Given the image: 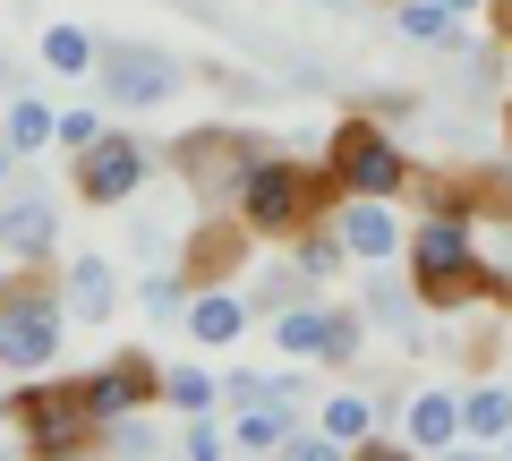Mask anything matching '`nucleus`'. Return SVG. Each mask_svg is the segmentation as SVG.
I'll return each instance as SVG.
<instances>
[{
  "mask_svg": "<svg viewBox=\"0 0 512 461\" xmlns=\"http://www.w3.org/2000/svg\"><path fill=\"white\" fill-rule=\"evenodd\" d=\"M231 205H239V222H248L256 240L291 248L299 231H316L342 205V180H333V163H291L282 146H256L239 188H231Z\"/></svg>",
  "mask_w": 512,
  "mask_h": 461,
  "instance_id": "1",
  "label": "nucleus"
},
{
  "mask_svg": "<svg viewBox=\"0 0 512 461\" xmlns=\"http://www.w3.org/2000/svg\"><path fill=\"white\" fill-rule=\"evenodd\" d=\"M410 291L436 316H461V308H478V299H512V282L487 274L470 214H419L410 222Z\"/></svg>",
  "mask_w": 512,
  "mask_h": 461,
  "instance_id": "2",
  "label": "nucleus"
},
{
  "mask_svg": "<svg viewBox=\"0 0 512 461\" xmlns=\"http://www.w3.org/2000/svg\"><path fill=\"white\" fill-rule=\"evenodd\" d=\"M0 419L18 427L26 453H43V461H69V453H94L103 444V419H94L77 376H18V393L0 402Z\"/></svg>",
  "mask_w": 512,
  "mask_h": 461,
  "instance_id": "3",
  "label": "nucleus"
},
{
  "mask_svg": "<svg viewBox=\"0 0 512 461\" xmlns=\"http://www.w3.org/2000/svg\"><path fill=\"white\" fill-rule=\"evenodd\" d=\"M325 163H333V180H342V197H410V180H419L376 111H359V120H342V129L325 137Z\"/></svg>",
  "mask_w": 512,
  "mask_h": 461,
  "instance_id": "4",
  "label": "nucleus"
},
{
  "mask_svg": "<svg viewBox=\"0 0 512 461\" xmlns=\"http://www.w3.org/2000/svg\"><path fill=\"white\" fill-rule=\"evenodd\" d=\"M163 171V154L146 146L137 129H103L86 154H69V180L86 205H128V197H146V180Z\"/></svg>",
  "mask_w": 512,
  "mask_h": 461,
  "instance_id": "5",
  "label": "nucleus"
},
{
  "mask_svg": "<svg viewBox=\"0 0 512 461\" xmlns=\"http://www.w3.org/2000/svg\"><path fill=\"white\" fill-rule=\"evenodd\" d=\"M94 94H103L111 111H163L171 94H180V60L154 52V43H103Z\"/></svg>",
  "mask_w": 512,
  "mask_h": 461,
  "instance_id": "6",
  "label": "nucleus"
},
{
  "mask_svg": "<svg viewBox=\"0 0 512 461\" xmlns=\"http://www.w3.org/2000/svg\"><path fill=\"white\" fill-rule=\"evenodd\" d=\"M256 146H265V137H239V129H188V137H171V146H163V163L180 171V180L197 188L205 205H214V197H231V188H239V171H248Z\"/></svg>",
  "mask_w": 512,
  "mask_h": 461,
  "instance_id": "7",
  "label": "nucleus"
},
{
  "mask_svg": "<svg viewBox=\"0 0 512 461\" xmlns=\"http://www.w3.org/2000/svg\"><path fill=\"white\" fill-rule=\"evenodd\" d=\"M163 359H146V351H111L103 368H86L77 385H86V402H94V419L103 427H120V419H137L146 402H163Z\"/></svg>",
  "mask_w": 512,
  "mask_h": 461,
  "instance_id": "8",
  "label": "nucleus"
},
{
  "mask_svg": "<svg viewBox=\"0 0 512 461\" xmlns=\"http://www.w3.org/2000/svg\"><path fill=\"white\" fill-rule=\"evenodd\" d=\"M0 257H18V265H52L60 257V214L43 188H9L0 197Z\"/></svg>",
  "mask_w": 512,
  "mask_h": 461,
  "instance_id": "9",
  "label": "nucleus"
},
{
  "mask_svg": "<svg viewBox=\"0 0 512 461\" xmlns=\"http://www.w3.org/2000/svg\"><path fill=\"white\" fill-rule=\"evenodd\" d=\"M333 222H342V240H350V257H359V265H393L410 248V231L393 222V197H342V205H333Z\"/></svg>",
  "mask_w": 512,
  "mask_h": 461,
  "instance_id": "10",
  "label": "nucleus"
},
{
  "mask_svg": "<svg viewBox=\"0 0 512 461\" xmlns=\"http://www.w3.org/2000/svg\"><path fill=\"white\" fill-rule=\"evenodd\" d=\"M248 248H256L248 222H214V214H205L197 231H188V248H180V274L197 282V291H205V282H231L239 265H248Z\"/></svg>",
  "mask_w": 512,
  "mask_h": 461,
  "instance_id": "11",
  "label": "nucleus"
},
{
  "mask_svg": "<svg viewBox=\"0 0 512 461\" xmlns=\"http://www.w3.org/2000/svg\"><path fill=\"white\" fill-rule=\"evenodd\" d=\"M248 299L231 291V282H205L197 299H188V342H197V351H231L239 333H248Z\"/></svg>",
  "mask_w": 512,
  "mask_h": 461,
  "instance_id": "12",
  "label": "nucleus"
},
{
  "mask_svg": "<svg viewBox=\"0 0 512 461\" xmlns=\"http://www.w3.org/2000/svg\"><path fill=\"white\" fill-rule=\"evenodd\" d=\"M60 291H69L77 325H103V316L120 308V265H111V257H69V265H60Z\"/></svg>",
  "mask_w": 512,
  "mask_h": 461,
  "instance_id": "13",
  "label": "nucleus"
},
{
  "mask_svg": "<svg viewBox=\"0 0 512 461\" xmlns=\"http://www.w3.org/2000/svg\"><path fill=\"white\" fill-rule=\"evenodd\" d=\"M402 436H410V453H453V444H461V393H444V385L410 393Z\"/></svg>",
  "mask_w": 512,
  "mask_h": 461,
  "instance_id": "14",
  "label": "nucleus"
},
{
  "mask_svg": "<svg viewBox=\"0 0 512 461\" xmlns=\"http://www.w3.org/2000/svg\"><path fill=\"white\" fill-rule=\"evenodd\" d=\"M393 26H402L410 43H427V52H461V43H478L470 18L444 9V0H393Z\"/></svg>",
  "mask_w": 512,
  "mask_h": 461,
  "instance_id": "15",
  "label": "nucleus"
},
{
  "mask_svg": "<svg viewBox=\"0 0 512 461\" xmlns=\"http://www.w3.org/2000/svg\"><path fill=\"white\" fill-rule=\"evenodd\" d=\"M291 427H299L291 402H239V419H231V453H265V461H274L282 444H291Z\"/></svg>",
  "mask_w": 512,
  "mask_h": 461,
  "instance_id": "16",
  "label": "nucleus"
},
{
  "mask_svg": "<svg viewBox=\"0 0 512 461\" xmlns=\"http://www.w3.org/2000/svg\"><path fill=\"white\" fill-rule=\"evenodd\" d=\"M419 308H427V299H419V291H402V282H393V274H376V282H367V316H376V325L393 333L402 351H419V342H427Z\"/></svg>",
  "mask_w": 512,
  "mask_h": 461,
  "instance_id": "17",
  "label": "nucleus"
},
{
  "mask_svg": "<svg viewBox=\"0 0 512 461\" xmlns=\"http://www.w3.org/2000/svg\"><path fill=\"white\" fill-rule=\"evenodd\" d=\"M0 129H9V146H18V154H43V146H52V137H60V111L52 103H43V94H9V103H0Z\"/></svg>",
  "mask_w": 512,
  "mask_h": 461,
  "instance_id": "18",
  "label": "nucleus"
},
{
  "mask_svg": "<svg viewBox=\"0 0 512 461\" xmlns=\"http://www.w3.org/2000/svg\"><path fill=\"white\" fill-rule=\"evenodd\" d=\"M325 299H291V308H274V351H291V359H316L325 351Z\"/></svg>",
  "mask_w": 512,
  "mask_h": 461,
  "instance_id": "19",
  "label": "nucleus"
},
{
  "mask_svg": "<svg viewBox=\"0 0 512 461\" xmlns=\"http://www.w3.org/2000/svg\"><path fill=\"white\" fill-rule=\"evenodd\" d=\"M461 436L504 444L512 436V385H470V393H461Z\"/></svg>",
  "mask_w": 512,
  "mask_h": 461,
  "instance_id": "20",
  "label": "nucleus"
},
{
  "mask_svg": "<svg viewBox=\"0 0 512 461\" xmlns=\"http://www.w3.org/2000/svg\"><path fill=\"white\" fill-rule=\"evenodd\" d=\"M43 69L52 77H94L103 69V43H94L86 26H43Z\"/></svg>",
  "mask_w": 512,
  "mask_h": 461,
  "instance_id": "21",
  "label": "nucleus"
},
{
  "mask_svg": "<svg viewBox=\"0 0 512 461\" xmlns=\"http://www.w3.org/2000/svg\"><path fill=\"white\" fill-rule=\"evenodd\" d=\"M316 427H325V436L342 444V453H359V444H367V427H376V402H367V393H333V402L316 410Z\"/></svg>",
  "mask_w": 512,
  "mask_h": 461,
  "instance_id": "22",
  "label": "nucleus"
},
{
  "mask_svg": "<svg viewBox=\"0 0 512 461\" xmlns=\"http://www.w3.org/2000/svg\"><path fill=\"white\" fill-rule=\"evenodd\" d=\"M308 282H316V274H308L299 257H291V265L274 257L265 274H256V299H248V308H256V316H274V308H291V299H308Z\"/></svg>",
  "mask_w": 512,
  "mask_h": 461,
  "instance_id": "23",
  "label": "nucleus"
},
{
  "mask_svg": "<svg viewBox=\"0 0 512 461\" xmlns=\"http://www.w3.org/2000/svg\"><path fill=\"white\" fill-rule=\"evenodd\" d=\"M137 299H146L154 325H188V299H197V282H188V274H146V282H137Z\"/></svg>",
  "mask_w": 512,
  "mask_h": 461,
  "instance_id": "24",
  "label": "nucleus"
},
{
  "mask_svg": "<svg viewBox=\"0 0 512 461\" xmlns=\"http://www.w3.org/2000/svg\"><path fill=\"white\" fill-rule=\"evenodd\" d=\"M291 248H299V265H308L316 282H333L342 265H359V257H350V240H342V222H333V231H299Z\"/></svg>",
  "mask_w": 512,
  "mask_h": 461,
  "instance_id": "25",
  "label": "nucleus"
},
{
  "mask_svg": "<svg viewBox=\"0 0 512 461\" xmlns=\"http://www.w3.org/2000/svg\"><path fill=\"white\" fill-rule=\"evenodd\" d=\"M163 402H171V410H188V419H205V410L222 402V385H214L205 368H171V376H163Z\"/></svg>",
  "mask_w": 512,
  "mask_h": 461,
  "instance_id": "26",
  "label": "nucleus"
},
{
  "mask_svg": "<svg viewBox=\"0 0 512 461\" xmlns=\"http://www.w3.org/2000/svg\"><path fill=\"white\" fill-rule=\"evenodd\" d=\"M94 137H103V111H94V103H69V111H60V137H52V146H60V154H86Z\"/></svg>",
  "mask_w": 512,
  "mask_h": 461,
  "instance_id": "27",
  "label": "nucleus"
},
{
  "mask_svg": "<svg viewBox=\"0 0 512 461\" xmlns=\"http://www.w3.org/2000/svg\"><path fill=\"white\" fill-rule=\"evenodd\" d=\"M180 453L188 461H222V453H231V427H214V410H205V419L180 427Z\"/></svg>",
  "mask_w": 512,
  "mask_h": 461,
  "instance_id": "28",
  "label": "nucleus"
},
{
  "mask_svg": "<svg viewBox=\"0 0 512 461\" xmlns=\"http://www.w3.org/2000/svg\"><path fill=\"white\" fill-rule=\"evenodd\" d=\"M350 351H359V316L333 308L325 316V351H316V359H325V368H350Z\"/></svg>",
  "mask_w": 512,
  "mask_h": 461,
  "instance_id": "29",
  "label": "nucleus"
},
{
  "mask_svg": "<svg viewBox=\"0 0 512 461\" xmlns=\"http://www.w3.org/2000/svg\"><path fill=\"white\" fill-rule=\"evenodd\" d=\"M291 461H342V444L325 436V427H291V444H282Z\"/></svg>",
  "mask_w": 512,
  "mask_h": 461,
  "instance_id": "30",
  "label": "nucleus"
},
{
  "mask_svg": "<svg viewBox=\"0 0 512 461\" xmlns=\"http://www.w3.org/2000/svg\"><path fill=\"white\" fill-rule=\"evenodd\" d=\"M376 120H384V129H393V120H419V94H402V86H384V94H376Z\"/></svg>",
  "mask_w": 512,
  "mask_h": 461,
  "instance_id": "31",
  "label": "nucleus"
},
{
  "mask_svg": "<svg viewBox=\"0 0 512 461\" xmlns=\"http://www.w3.org/2000/svg\"><path fill=\"white\" fill-rule=\"evenodd\" d=\"M18 86H26V77H18V60L0 52V103H9V94H18Z\"/></svg>",
  "mask_w": 512,
  "mask_h": 461,
  "instance_id": "32",
  "label": "nucleus"
},
{
  "mask_svg": "<svg viewBox=\"0 0 512 461\" xmlns=\"http://www.w3.org/2000/svg\"><path fill=\"white\" fill-rule=\"evenodd\" d=\"M18 163H26V154L9 146V129H0V180H9V171H18Z\"/></svg>",
  "mask_w": 512,
  "mask_h": 461,
  "instance_id": "33",
  "label": "nucleus"
},
{
  "mask_svg": "<svg viewBox=\"0 0 512 461\" xmlns=\"http://www.w3.org/2000/svg\"><path fill=\"white\" fill-rule=\"evenodd\" d=\"M487 18H495V35H504V43H512V0H495Z\"/></svg>",
  "mask_w": 512,
  "mask_h": 461,
  "instance_id": "34",
  "label": "nucleus"
},
{
  "mask_svg": "<svg viewBox=\"0 0 512 461\" xmlns=\"http://www.w3.org/2000/svg\"><path fill=\"white\" fill-rule=\"evenodd\" d=\"M444 9H461V18H487V9H495V0H444Z\"/></svg>",
  "mask_w": 512,
  "mask_h": 461,
  "instance_id": "35",
  "label": "nucleus"
},
{
  "mask_svg": "<svg viewBox=\"0 0 512 461\" xmlns=\"http://www.w3.org/2000/svg\"><path fill=\"white\" fill-rule=\"evenodd\" d=\"M504 146H512V94H504Z\"/></svg>",
  "mask_w": 512,
  "mask_h": 461,
  "instance_id": "36",
  "label": "nucleus"
},
{
  "mask_svg": "<svg viewBox=\"0 0 512 461\" xmlns=\"http://www.w3.org/2000/svg\"><path fill=\"white\" fill-rule=\"evenodd\" d=\"M316 9H342V0H316Z\"/></svg>",
  "mask_w": 512,
  "mask_h": 461,
  "instance_id": "37",
  "label": "nucleus"
},
{
  "mask_svg": "<svg viewBox=\"0 0 512 461\" xmlns=\"http://www.w3.org/2000/svg\"><path fill=\"white\" fill-rule=\"evenodd\" d=\"M504 453H512V436H504Z\"/></svg>",
  "mask_w": 512,
  "mask_h": 461,
  "instance_id": "38",
  "label": "nucleus"
},
{
  "mask_svg": "<svg viewBox=\"0 0 512 461\" xmlns=\"http://www.w3.org/2000/svg\"><path fill=\"white\" fill-rule=\"evenodd\" d=\"M384 9H393V0H384Z\"/></svg>",
  "mask_w": 512,
  "mask_h": 461,
  "instance_id": "39",
  "label": "nucleus"
}]
</instances>
